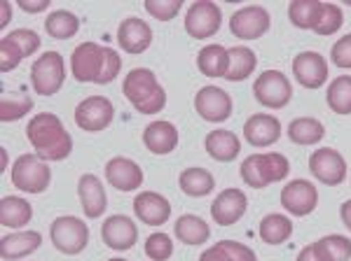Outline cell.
<instances>
[{"mask_svg":"<svg viewBox=\"0 0 351 261\" xmlns=\"http://www.w3.org/2000/svg\"><path fill=\"white\" fill-rule=\"evenodd\" d=\"M199 261H232V259L228 257V252H225V249L216 243V245H211L208 249H204Z\"/></svg>","mask_w":351,"mask_h":261,"instance_id":"obj_47","label":"cell"},{"mask_svg":"<svg viewBox=\"0 0 351 261\" xmlns=\"http://www.w3.org/2000/svg\"><path fill=\"white\" fill-rule=\"evenodd\" d=\"M24 59H26V56H24V52H21L19 44H16L14 40H10L8 36L0 40V70H3V72L14 70V68H19V64Z\"/></svg>","mask_w":351,"mask_h":261,"instance_id":"obj_41","label":"cell"},{"mask_svg":"<svg viewBox=\"0 0 351 261\" xmlns=\"http://www.w3.org/2000/svg\"><path fill=\"white\" fill-rule=\"evenodd\" d=\"M319 206V189L309 180H293L281 189V208L295 217H307Z\"/></svg>","mask_w":351,"mask_h":261,"instance_id":"obj_14","label":"cell"},{"mask_svg":"<svg viewBox=\"0 0 351 261\" xmlns=\"http://www.w3.org/2000/svg\"><path fill=\"white\" fill-rule=\"evenodd\" d=\"M248 198L241 189H223L216 196V201L211 203V217L213 222L220 226H232L246 215Z\"/></svg>","mask_w":351,"mask_h":261,"instance_id":"obj_15","label":"cell"},{"mask_svg":"<svg viewBox=\"0 0 351 261\" xmlns=\"http://www.w3.org/2000/svg\"><path fill=\"white\" fill-rule=\"evenodd\" d=\"M115 115V107L106 96H89L77 103L75 107V124L87 133H99V130L108 128Z\"/></svg>","mask_w":351,"mask_h":261,"instance_id":"obj_11","label":"cell"},{"mask_svg":"<svg viewBox=\"0 0 351 261\" xmlns=\"http://www.w3.org/2000/svg\"><path fill=\"white\" fill-rule=\"evenodd\" d=\"M258 234H260V241L267 243V245H284L293 236V219L286 217V215L271 212L267 217H263Z\"/></svg>","mask_w":351,"mask_h":261,"instance_id":"obj_28","label":"cell"},{"mask_svg":"<svg viewBox=\"0 0 351 261\" xmlns=\"http://www.w3.org/2000/svg\"><path fill=\"white\" fill-rule=\"evenodd\" d=\"M108 261H127V259H108Z\"/></svg>","mask_w":351,"mask_h":261,"instance_id":"obj_52","label":"cell"},{"mask_svg":"<svg viewBox=\"0 0 351 261\" xmlns=\"http://www.w3.org/2000/svg\"><path fill=\"white\" fill-rule=\"evenodd\" d=\"M45 31L54 40H68L80 31V19L68 10H54L45 19Z\"/></svg>","mask_w":351,"mask_h":261,"instance_id":"obj_35","label":"cell"},{"mask_svg":"<svg viewBox=\"0 0 351 261\" xmlns=\"http://www.w3.org/2000/svg\"><path fill=\"white\" fill-rule=\"evenodd\" d=\"M339 217H342V224L351 231V201L342 203V208H339Z\"/></svg>","mask_w":351,"mask_h":261,"instance_id":"obj_49","label":"cell"},{"mask_svg":"<svg viewBox=\"0 0 351 261\" xmlns=\"http://www.w3.org/2000/svg\"><path fill=\"white\" fill-rule=\"evenodd\" d=\"M293 75L304 89H319L328 82V61L319 52H300L293 61Z\"/></svg>","mask_w":351,"mask_h":261,"instance_id":"obj_16","label":"cell"},{"mask_svg":"<svg viewBox=\"0 0 351 261\" xmlns=\"http://www.w3.org/2000/svg\"><path fill=\"white\" fill-rule=\"evenodd\" d=\"M24 12H31V14H38V12H45L49 8V0H16Z\"/></svg>","mask_w":351,"mask_h":261,"instance_id":"obj_48","label":"cell"},{"mask_svg":"<svg viewBox=\"0 0 351 261\" xmlns=\"http://www.w3.org/2000/svg\"><path fill=\"white\" fill-rule=\"evenodd\" d=\"M106 66V47L99 42H82L71 56V72L77 82H99Z\"/></svg>","mask_w":351,"mask_h":261,"instance_id":"obj_10","label":"cell"},{"mask_svg":"<svg viewBox=\"0 0 351 261\" xmlns=\"http://www.w3.org/2000/svg\"><path fill=\"white\" fill-rule=\"evenodd\" d=\"M145 254H148V259H152V261H167L173 254L171 236L160 234V231L148 236V241H145Z\"/></svg>","mask_w":351,"mask_h":261,"instance_id":"obj_39","label":"cell"},{"mask_svg":"<svg viewBox=\"0 0 351 261\" xmlns=\"http://www.w3.org/2000/svg\"><path fill=\"white\" fill-rule=\"evenodd\" d=\"M173 236L185 245H204L208 241V236H211V226L197 215H180L176 219Z\"/></svg>","mask_w":351,"mask_h":261,"instance_id":"obj_27","label":"cell"},{"mask_svg":"<svg viewBox=\"0 0 351 261\" xmlns=\"http://www.w3.org/2000/svg\"><path fill=\"white\" fill-rule=\"evenodd\" d=\"M342 24H344L342 8L332 3H324V12H321V19L316 24L314 33L316 36H332V33H337L342 28Z\"/></svg>","mask_w":351,"mask_h":261,"instance_id":"obj_38","label":"cell"},{"mask_svg":"<svg viewBox=\"0 0 351 261\" xmlns=\"http://www.w3.org/2000/svg\"><path fill=\"white\" fill-rule=\"evenodd\" d=\"M291 173V163L279 152L269 154H251L241 161V180L251 189H265V187L281 182Z\"/></svg>","mask_w":351,"mask_h":261,"instance_id":"obj_3","label":"cell"},{"mask_svg":"<svg viewBox=\"0 0 351 261\" xmlns=\"http://www.w3.org/2000/svg\"><path fill=\"white\" fill-rule=\"evenodd\" d=\"M145 12L155 16L157 21H171L178 16L183 3L180 0H145Z\"/></svg>","mask_w":351,"mask_h":261,"instance_id":"obj_40","label":"cell"},{"mask_svg":"<svg viewBox=\"0 0 351 261\" xmlns=\"http://www.w3.org/2000/svg\"><path fill=\"white\" fill-rule=\"evenodd\" d=\"M197 68L204 77H225L230 68V52L223 44H206L202 52L197 54Z\"/></svg>","mask_w":351,"mask_h":261,"instance_id":"obj_26","label":"cell"},{"mask_svg":"<svg viewBox=\"0 0 351 261\" xmlns=\"http://www.w3.org/2000/svg\"><path fill=\"white\" fill-rule=\"evenodd\" d=\"M77 196H80L82 210L89 219H99L108 208V196H106L104 182L96 175L87 173L77 180Z\"/></svg>","mask_w":351,"mask_h":261,"instance_id":"obj_21","label":"cell"},{"mask_svg":"<svg viewBox=\"0 0 351 261\" xmlns=\"http://www.w3.org/2000/svg\"><path fill=\"white\" fill-rule=\"evenodd\" d=\"M326 103L335 115H351V75H339L328 84Z\"/></svg>","mask_w":351,"mask_h":261,"instance_id":"obj_34","label":"cell"},{"mask_svg":"<svg viewBox=\"0 0 351 261\" xmlns=\"http://www.w3.org/2000/svg\"><path fill=\"white\" fill-rule=\"evenodd\" d=\"M143 145L152 154H171L178 147V128L171 122H152L143 130Z\"/></svg>","mask_w":351,"mask_h":261,"instance_id":"obj_24","label":"cell"},{"mask_svg":"<svg viewBox=\"0 0 351 261\" xmlns=\"http://www.w3.org/2000/svg\"><path fill=\"white\" fill-rule=\"evenodd\" d=\"M33 110V98L24 92L19 94H3L0 98V119L3 122H16V119L26 117Z\"/></svg>","mask_w":351,"mask_h":261,"instance_id":"obj_36","label":"cell"},{"mask_svg":"<svg viewBox=\"0 0 351 261\" xmlns=\"http://www.w3.org/2000/svg\"><path fill=\"white\" fill-rule=\"evenodd\" d=\"M49 182H52V170H49L47 161H43L38 154L16 156L12 166L14 189H21L26 194H43Z\"/></svg>","mask_w":351,"mask_h":261,"instance_id":"obj_4","label":"cell"},{"mask_svg":"<svg viewBox=\"0 0 351 261\" xmlns=\"http://www.w3.org/2000/svg\"><path fill=\"white\" fill-rule=\"evenodd\" d=\"M330 56H332V64L337 68H344V70L351 68V33L342 36L335 44H332Z\"/></svg>","mask_w":351,"mask_h":261,"instance_id":"obj_43","label":"cell"},{"mask_svg":"<svg viewBox=\"0 0 351 261\" xmlns=\"http://www.w3.org/2000/svg\"><path fill=\"white\" fill-rule=\"evenodd\" d=\"M204 147H206L208 156H211L213 161L230 163V161H234V159L239 156L241 140H239V135L232 133V130L216 128V130H208V133H206Z\"/></svg>","mask_w":351,"mask_h":261,"instance_id":"obj_23","label":"cell"},{"mask_svg":"<svg viewBox=\"0 0 351 261\" xmlns=\"http://www.w3.org/2000/svg\"><path fill=\"white\" fill-rule=\"evenodd\" d=\"M321 249H324L328 261H349L351 259V238L339 236V234H330L324 236L319 241Z\"/></svg>","mask_w":351,"mask_h":261,"instance_id":"obj_37","label":"cell"},{"mask_svg":"<svg viewBox=\"0 0 351 261\" xmlns=\"http://www.w3.org/2000/svg\"><path fill=\"white\" fill-rule=\"evenodd\" d=\"M120 70H122L120 54H117L115 49L106 47V66H104V72H101V77H99V82H96V84H110L112 79L120 75Z\"/></svg>","mask_w":351,"mask_h":261,"instance_id":"obj_44","label":"cell"},{"mask_svg":"<svg viewBox=\"0 0 351 261\" xmlns=\"http://www.w3.org/2000/svg\"><path fill=\"white\" fill-rule=\"evenodd\" d=\"M324 135H326V126L314 117L293 119L291 126H288V138H291V143L302 145V147L321 143V140H324Z\"/></svg>","mask_w":351,"mask_h":261,"instance_id":"obj_31","label":"cell"},{"mask_svg":"<svg viewBox=\"0 0 351 261\" xmlns=\"http://www.w3.org/2000/svg\"><path fill=\"white\" fill-rule=\"evenodd\" d=\"M106 180L120 191H136L143 187V170L127 156H112L106 163Z\"/></svg>","mask_w":351,"mask_h":261,"instance_id":"obj_18","label":"cell"},{"mask_svg":"<svg viewBox=\"0 0 351 261\" xmlns=\"http://www.w3.org/2000/svg\"><path fill=\"white\" fill-rule=\"evenodd\" d=\"M134 212L145 226H162L171 217V203L157 191H141L134 198Z\"/></svg>","mask_w":351,"mask_h":261,"instance_id":"obj_19","label":"cell"},{"mask_svg":"<svg viewBox=\"0 0 351 261\" xmlns=\"http://www.w3.org/2000/svg\"><path fill=\"white\" fill-rule=\"evenodd\" d=\"M243 138L253 147H269L281 138V122L274 115H253L243 124Z\"/></svg>","mask_w":351,"mask_h":261,"instance_id":"obj_22","label":"cell"},{"mask_svg":"<svg viewBox=\"0 0 351 261\" xmlns=\"http://www.w3.org/2000/svg\"><path fill=\"white\" fill-rule=\"evenodd\" d=\"M122 94L141 115H160L167 105V92L148 68H134L122 82Z\"/></svg>","mask_w":351,"mask_h":261,"instance_id":"obj_2","label":"cell"},{"mask_svg":"<svg viewBox=\"0 0 351 261\" xmlns=\"http://www.w3.org/2000/svg\"><path fill=\"white\" fill-rule=\"evenodd\" d=\"M0 152H3V168H5L8 166V150H0Z\"/></svg>","mask_w":351,"mask_h":261,"instance_id":"obj_51","label":"cell"},{"mask_svg":"<svg viewBox=\"0 0 351 261\" xmlns=\"http://www.w3.org/2000/svg\"><path fill=\"white\" fill-rule=\"evenodd\" d=\"M31 219H33V208L26 198L5 196L3 201H0V222H3V226L21 229V226H28Z\"/></svg>","mask_w":351,"mask_h":261,"instance_id":"obj_29","label":"cell"},{"mask_svg":"<svg viewBox=\"0 0 351 261\" xmlns=\"http://www.w3.org/2000/svg\"><path fill=\"white\" fill-rule=\"evenodd\" d=\"M49 238H52V245L61 254L73 257V254H80L89 245V226L82 219L73 217V215H64V217H56L49 226Z\"/></svg>","mask_w":351,"mask_h":261,"instance_id":"obj_6","label":"cell"},{"mask_svg":"<svg viewBox=\"0 0 351 261\" xmlns=\"http://www.w3.org/2000/svg\"><path fill=\"white\" fill-rule=\"evenodd\" d=\"M295 261H328V259H326V254L319 243H311V245H307L304 249H300Z\"/></svg>","mask_w":351,"mask_h":261,"instance_id":"obj_46","label":"cell"},{"mask_svg":"<svg viewBox=\"0 0 351 261\" xmlns=\"http://www.w3.org/2000/svg\"><path fill=\"white\" fill-rule=\"evenodd\" d=\"M178 184L183 189V194H188L192 198H202L216 189V178L206 168H188L180 173Z\"/></svg>","mask_w":351,"mask_h":261,"instance_id":"obj_32","label":"cell"},{"mask_svg":"<svg viewBox=\"0 0 351 261\" xmlns=\"http://www.w3.org/2000/svg\"><path fill=\"white\" fill-rule=\"evenodd\" d=\"M220 21H223L220 5L211 0H197L185 14V33L195 40H208L220 31Z\"/></svg>","mask_w":351,"mask_h":261,"instance_id":"obj_8","label":"cell"},{"mask_svg":"<svg viewBox=\"0 0 351 261\" xmlns=\"http://www.w3.org/2000/svg\"><path fill=\"white\" fill-rule=\"evenodd\" d=\"M10 24V3H3V21L0 26H8Z\"/></svg>","mask_w":351,"mask_h":261,"instance_id":"obj_50","label":"cell"},{"mask_svg":"<svg viewBox=\"0 0 351 261\" xmlns=\"http://www.w3.org/2000/svg\"><path fill=\"white\" fill-rule=\"evenodd\" d=\"M321 12H324V3H319V0H293L288 5V19L302 31H314L321 19Z\"/></svg>","mask_w":351,"mask_h":261,"instance_id":"obj_33","label":"cell"},{"mask_svg":"<svg viewBox=\"0 0 351 261\" xmlns=\"http://www.w3.org/2000/svg\"><path fill=\"white\" fill-rule=\"evenodd\" d=\"M228 52H230V68H228L225 79H228V82H243L246 77H251L258 66L256 52H253L251 47H243V44L230 47Z\"/></svg>","mask_w":351,"mask_h":261,"instance_id":"obj_30","label":"cell"},{"mask_svg":"<svg viewBox=\"0 0 351 261\" xmlns=\"http://www.w3.org/2000/svg\"><path fill=\"white\" fill-rule=\"evenodd\" d=\"M26 140L43 161H64L73 152L71 133L52 112H40L26 124Z\"/></svg>","mask_w":351,"mask_h":261,"instance_id":"obj_1","label":"cell"},{"mask_svg":"<svg viewBox=\"0 0 351 261\" xmlns=\"http://www.w3.org/2000/svg\"><path fill=\"white\" fill-rule=\"evenodd\" d=\"M269 12L263 5H246L230 16V31L239 40H258L269 31Z\"/></svg>","mask_w":351,"mask_h":261,"instance_id":"obj_12","label":"cell"},{"mask_svg":"<svg viewBox=\"0 0 351 261\" xmlns=\"http://www.w3.org/2000/svg\"><path fill=\"white\" fill-rule=\"evenodd\" d=\"M309 173L326 187H337L347 180V161L332 147H321L311 152L309 156Z\"/></svg>","mask_w":351,"mask_h":261,"instance_id":"obj_9","label":"cell"},{"mask_svg":"<svg viewBox=\"0 0 351 261\" xmlns=\"http://www.w3.org/2000/svg\"><path fill=\"white\" fill-rule=\"evenodd\" d=\"M117 42L127 54H143L152 44V28L138 16H129L117 28Z\"/></svg>","mask_w":351,"mask_h":261,"instance_id":"obj_20","label":"cell"},{"mask_svg":"<svg viewBox=\"0 0 351 261\" xmlns=\"http://www.w3.org/2000/svg\"><path fill=\"white\" fill-rule=\"evenodd\" d=\"M43 245V236L38 231H14L0 241V257L5 261H16L33 254Z\"/></svg>","mask_w":351,"mask_h":261,"instance_id":"obj_25","label":"cell"},{"mask_svg":"<svg viewBox=\"0 0 351 261\" xmlns=\"http://www.w3.org/2000/svg\"><path fill=\"white\" fill-rule=\"evenodd\" d=\"M66 79V64L59 52H45L40 59L33 61L31 84L38 96H54L61 92Z\"/></svg>","mask_w":351,"mask_h":261,"instance_id":"obj_5","label":"cell"},{"mask_svg":"<svg viewBox=\"0 0 351 261\" xmlns=\"http://www.w3.org/2000/svg\"><path fill=\"white\" fill-rule=\"evenodd\" d=\"M101 238L108 247L124 252V249H132L138 241V226L127 215H110L101 226Z\"/></svg>","mask_w":351,"mask_h":261,"instance_id":"obj_17","label":"cell"},{"mask_svg":"<svg viewBox=\"0 0 351 261\" xmlns=\"http://www.w3.org/2000/svg\"><path fill=\"white\" fill-rule=\"evenodd\" d=\"M253 94H256V100L260 105L269 107V110H281L293 98L291 79L279 70H265L256 77Z\"/></svg>","mask_w":351,"mask_h":261,"instance_id":"obj_7","label":"cell"},{"mask_svg":"<svg viewBox=\"0 0 351 261\" xmlns=\"http://www.w3.org/2000/svg\"><path fill=\"white\" fill-rule=\"evenodd\" d=\"M195 110L204 122L220 124L228 122L232 117V98L228 92H223L220 87H202L195 96Z\"/></svg>","mask_w":351,"mask_h":261,"instance_id":"obj_13","label":"cell"},{"mask_svg":"<svg viewBox=\"0 0 351 261\" xmlns=\"http://www.w3.org/2000/svg\"><path fill=\"white\" fill-rule=\"evenodd\" d=\"M8 38L19 44L24 56H33V52L40 49V36L36 31H31V28H16V31L8 33Z\"/></svg>","mask_w":351,"mask_h":261,"instance_id":"obj_42","label":"cell"},{"mask_svg":"<svg viewBox=\"0 0 351 261\" xmlns=\"http://www.w3.org/2000/svg\"><path fill=\"white\" fill-rule=\"evenodd\" d=\"M220 247L228 252V257L232 261H258L256 252H253L248 245H243V243H237V241H220L218 243Z\"/></svg>","mask_w":351,"mask_h":261,"instance_id":"obj_45","label":"cell"}]
</instances>
